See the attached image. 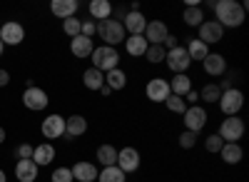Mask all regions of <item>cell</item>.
I'll use <instances>...</instances> for the list:
<instances>
[{"mask_svg": "<svg viewBox=\"0 0 249 182\" xmlns=\"http://www.w3.org/2000/svg\"><path fill=\"white\" fill-rule=\"evenodd\" d=\"M214 15L222 28H239L247 18V3L237 0H217L214 3Z\"/></svg>", "mask_w": 249, "mask_h": 182, "instance_id": "1", "label": "cell"}, {"mask_svg": "<svg viewBox=\"0 0 249 182\" xmlns=\"http://www.w3.org/2000/svg\"><path fill=\"white\" fill-rule=\"evenodd\" d=\"M90 60H92V68H95V70L110 73V70H115V68L120 65V53H117L115 48H110V45H102V48H95V50H92Z\"/></svg>", "mask_w": 249, "mask_h": 182, "instance_id": "2", "label": "cell"}, {"mask_svg": "<svg viewBox=\"0 0 249 182\" xmlns=\"http://www.w3.org/2000/svg\"><path fill=\"white\" fill-rule=\"evenodd\" d=\"M95 28H97L95 33H97L102 40H105V43H107L110 48H115V45L124 43V37H127V33H124L122 23H117V20H112V18L102 20V23H97Z\"/></svg>", "mask_w": 249, "mask_h": 182, "instance_id": "3", "label": "cell"}, {"mask_svg": "<svg viewBox=\"0 0 249 182\" xmlns=\"http://www.w3.org/2000/svg\"><path fill=\"white\" fill-rule=\"evenodd\" d=\"M244 105V92L239 88H230V90H222L219 95V108L227 117H234Z\"/></svg>", "mask_w": 249, "mask_h": 182, "instance_id": "4", "label": "cell"}, {"mask_svg": "<svg viewBox=\"0 0 249 182\" xmlns=\"http://www.w3.org/2000/svg\"><path fill=\"white\" fill-rule=\"evenodd\" d=\"M222 143H239L242 135H244V120L242 117H224V123L219 125V132Z\"/></svg>", "mask_w": 249, "mask_h": 182, "instance_id": "5", "label": "cell"}, {"mask_svg": "<svg viewBox=\"0 0 249 182\" xmlns=\"http://www.w3.org/2000/svg\"><path fill=\"white\" fill-rule=\"evenodd\" d=\"M164 63H167V68L175 73V75H182L187 68H190V55H187V50L184 48H175V50H167V55H164Z\"/></svg>", "mask_w": 249, "mask_h": 182, "instance_id": "6", "label": "cell"}, {"mask_svg": "<svg viewBox=\"0 0 249 182\" xmlns=\"http://www.w3.org/2000/svg\"><path fill=\"white\" fill-rule=\"evenodd\" d=\"M207 125V110L199 108V105H192V108H187L184 110V127L190 130V132H197Z\"/></svg>", "mask_w": 249, "mask_h": 182, "instance_id": "7", "label": "cell"}, {"mask_svg": "<svg viewBox=\"0 0 249 182\" xmlns=\"http://www.w3.org/2000/svg\"><path fill=\"white\" fill-rule=\"evenodd\" d=\"M140 163H142V157H140V152L135 150V147H122V150H117V167L127 175V172H135L137 167H140Z\"/></svg>", "mask_w": 249, "mask_h": 182, "instance_id": "8", "label": "cell"}, {"mask_svg": "<svg viewBox=\"0 0 249 182\" xmlns=\"http://www.w3.org/2000/svg\"><path fill=\"white\" fill-rule=\"evenodd\" d=\"M25 40V28L20 23H3L0 25V43L3 45H18Z\"/></svg>", "mask_w": 249, "mask_h": 182, "instance_id": "9", "label": "cell"}, {"mask_svg": "<svg viewBox=\"0 0 249 182\" xmlns=\"http://www.w3.org/2000/svg\"><path fill=\"white\" fill-rule=\"evenodd\" d=\"M224 37V28L217 23V20H204V23L199 25V37L204 45H212V43H219V40Z\"/></svg>", "mask_w": 249, "mask_h": 182, "instance_id": "10", "label": "cell"}, {"mask_svg": "<svg viewBox=\"0 0 249 182\" xmlns=\"http://www.w3.org/2000/svg\"><path fill=\"white\" fill-rule=\"evenodd\" d=\"M144 92H147V100H152V103H164L172 92H170V83L162 77H155L147 83V88H144Z\"/></svg>", "mask_w": 249, "mask_h": 182, "instance_id": "11", "label": "cell"}, {"mask_svg": "<svg viewBox=\"0 0 249 182\" xmlns=\"http://www.w3.org/2000/svg\"><path fill=\"white\" fill-rule=\"evenodd\" d=\"M167 35H170V30H167V25H164L162 20H152V23H147V28H144V33H142V37L147 40V45H162Z\"/></svg>", "mask_w": 249, "mask_h": 182, "instance_id": "12", "label": "cell"}, {"mask_svg": "<svg viewBox=\"0 0 249 182\" xmlns=\"http://www.w3.org/2000/svg\"><path fill=\"white\" fill-rule=\"evenodd\" d=\"M23 105L28 110H45L48 108V92L45 90H40V88H28L23 92Z\"/></svg>", "mask_w": 249, "mask_h": 182, "instance_id": "13", "label": "cell"}, {"mask_svg": "<svg viewBox=\"0 0 249 182\" xmlns=\"http://www.w3.org/2000/svg\"><path fill=\"white\" fill-rule=\"evenodd\" d=\"M122 28H124L127 35H142L144 28H147V18H144L142 13H137V10H130L122 20Z\"/></svg>", "mask_w": 249, "mask_h": 182, "instance_id": "14", "label": "cell"}, {"mask_svg": "<svg viewBox=\"0 0 249 182\" xmlns=\"http://www.w3.org/2000/svg\"><path fill=\"white\" fill-rule=\"evenodd\" d=\"M43 135L48 140H57L65 135V117H60V115H48L43 120Z\"/></svg>", "mask_w": 249, "mask_h": 182, "instance_id": "15", "label": "cell"}, {"mask_svg": "<svg viewBox=\"0 0 249 182\" xmlns=\"http://www.w3.org/2000/svg\"><path fill=\"white\" fill-rule=\"evenodd\" d=\"M77 0H53L50 3V10L55 18H62V20H68V18H75L77 15Z\"/></svg>", "mask_w": 249, "mask_h": 182, "instance_id": "16", "label": "cell"}, {"mask_svg": "<svg viewBox=\"0 0 249 182\" xmlns=\"http://www.w3.org/2000/svg\"><path fill=\"white\" fill-rule=\"evenodd\" d=\"M202 65H204V73H207V75L219 77V75H224V70H227V60H224L222 55H217V53H210V55L202 60Z\"/></svg>", "mask_w": 249, "mask_h": 182, "instance_id": "17", "label": "cell"}, {"mask_svg": "<svg viewBox=\"0 0 249 182\" xmlns=\"http://www.w3.org/2000/svg\"><path fill=\"white\" fill-rule=\"evenodd\" d=\"M15 177H18L20 182H35V180H37V165L33 163V160H18Z\"/></svg>", "mask_w": 249, "mask_h": 182, "instance_id": "18", "label": "cell"}, {"mask_svg": "<svg viewBox=\"0 0 249 182\" xmlns=\"http://www.w3.org/2000/svg\"><path fill=\"white\" fill-rule=\"evenodd\" d=\"M70 172H72V180H80V182L97 180V167L92 163H75V167H70Z\"/></svg>", "mask_w": 249, "mask_h": 182, "instance_id": "19", "label": "cell"}, {"mask_svg": "<svg viewBox=\"0 0 249 182\" xmlns=\"http://www.w3.org/2000/svg\"><path fill=\"white\" fill-rule=\"evenodd\" d=\"M92 50H95V48H92V40L85 37V35H77V37L70 40V53H72L75 57H90Z\"/></svg>", "mask_w": 249, "mask_h": 182, "instance_id": "20", "label": "cell"}, {"mask_svg": "<svg viewBox=\"0 0 249 182\" xmlns=\"http://www.w3.org/2000/svg\"><path fill=\"white\" fill-rule=\"evenodd\" d=\"M85 130H88V120L82 115H70L65 120V135L68 137H80V135H85Z\"/></svg>", "mask_w": 249, "mask_h": 182, "instance_id": "21", "label": "cell"}, {"mask_svg": "<svg viewBox=\"0 0 249 182\" xmlns=\"http://www.w3.org/2000/svg\"><path fill=\"white\" fill-rule=\"evenodd\" d=\"M219 155H222V160H224L227 165H237V163H242L244 150L239 147V143H224L222 150H219Z\"/></svg>", "mask_w": 249, "mask_h": 182, "instance_id": "22", "label": "cell"}, {"mask_svg": "<svg viewBox=\"0 0 249 182\" xmlns=\"http://www.w3.org/2000/svg\"><path fill=\"white\" fill-rule=\"evenodd\" d=\"M112 15V5H110V0H92L90 3V18H92V23L97 20V23H102V20H107Z\"/></svg>", "mask_w": 249, "mask_h": 182, "instance_id": "23", "label": "cell"}, {"mask_svg": "<svg viewBox=\"0 0 249 182\" xmlns=\"http://www.w3.org/2000/svg\"><path fill=\"white\" fill-rule=\"evenodd\" d=\"M53 157H55V147L50 143H43V145H37L35 152H33V163L37 167H43V165H50L53 163Z\"/></svg>", "mask_w": 249, "mask_h": 182, "instance_id": "24", "label": "cell"}, {"mask_svg": "<svg viewBox=\"0 0 249 182\" xmlns=\"http://www.w3.org/2000/svg\"><path fill=\"white\" fill-rule=\"evenodd\" d=\"M190 90H192V80H190V75H187V73H182V75H175V77H172V83H170V92H172V95L184 97Z\"/></svg>", "mask_w": 249, "mask_h": 182, "instance_id": "25", "label": "cell"}, {"mask_svg": "<svg viewBox=\"0 0 249 182\" xmlns=\"http://www.w3.org/2000/svg\"><path fill=\"white\" fill-rule=\"evenodd\" d=\"M124 48H127V53L132 57H140L147 53V40H144L142 35H127L124 37Z\"/></svg>", "mask_w": 249, "mask_h": 182, "instance_id": "26", "label": "cell"}, {"mask_svg": "<svg viewBox=\"0 0 249 182\" xmlns=\"http://www.w3.org/2000/svg\"><path fill=\"white\" fill-rule=\"evenodd\" d=\"M82 83H85L88 90H100L102 85H105V73H100V70L90 68V70L82 73Z\"/></svg>", "mask_w": 249, "mask_h": 182, "instance_id": "27", "label": "cell"}, {"mask_svg": "<svg viewBox=\"0 0 249 182\" xmlns=\"http://www.w3.org/2000/svg\"><path fill=\"white\" fill-rule=\"evenodd\" d=\"M97 163H100L102 167L117 165V150H115V145H100V147H97Z\"/></svg>", "mask_w": 249, "mask_h": 182, "instance_id": "28", "label": "cell"}, {"mask_svg": "<svg viewBox=\"0 0 249 182\" xmlns=\"http://www.w3.org/2000/svg\"><path fill=\"white\" fill-rule=\"evenodd\" d=\"M105 85L115 92V90H122L124 85H127V75H124L120 68H115V70H110V73H105Z\"/></svg>", "mask_w": 249, "mask_h": 182, "instance_id": "29", "label": "cell"}, {"mask_svg": "<svg viewBox=\"0 0 249 182\" xmlns=\"http://www.w3.org/2000/svg\"><path fill=\"white\" fill-rule=\"evenodd\" d=\"M124 180H127V175H124L117 165L105 167V170L97 172V182H124Z\"/></svg>", "mask_w": 249, "mask_h": 182, "instance_id": "30", "label": "cell"}, {"mask_svg": "<svg viewBox=\"0 0 249 182\" xmlns=\"http://www.w3.org/2000/svg\"><path fill=\"white\" fill-rule=\"evenodd\" d=\"M187 55H190V60H204L207 55H210V48H207L202 40H190V45L184 48Z\"/></svg>", "mask_w": 249, "mask_h": 182, "instance_id": "31", "label": "cell"}, {"mask_svg": "<svg viewBox=\"0 0 249 182\" xmlns=\"http://www.w3.org/2000/svg\"><path fill=\"white\" fill-rule=\"evenodd\" d=\"M182 18H184V23L190 25V28H199V25L204 23V13H202V8H187Z\"/></svg>", "mask_w": 249, "mask_h": 182, "instance_id": "32", "label": "cell"}, {"mask_svg": "<svg viewBox=\"0 0 249 182\" xmlns=\"http://www.w3.org/2000/svg\"><path fill=\"white\" fill-rule=\"evenodd\" d=\"M164 55H167V50H164L162 45H147V53H144V57H147L152 65L164 63Z\"/></svg>", "mask_w": 249, "mask_h": 182, "instance_id": "33", "label": "cell"}, {"mask_svg": "<svg viewBox=\"0 0 249 182\" xmlns=\"http://www.w3.org/2000/svg\"><path fill=\"white\" fill-rule=\"evenodd\" d=\"M219 95H222V90H219V85H204L202 88V92H199V97L204 100V103H219Z\"/></svg>", "mask_w": 249, "mask_h": 182, "instance_id": "34", "label": "cell"}, {"mask_svg": "<svg viewBox=\"0 0 249 182\" xmlns=\"http://www.w3.org/2000/svg\"><path fill=\"white\" fill-rule=\"evenodd\" d=\"M80 28H82V20L75 15V18H68V20H62V30H65L70 37H77L80 35Z\"/></svg>", "mask_w": 249, "mask_h": 182, "instance_id": "35", "label": "cell"}, {"mask_svg": "<svg viewBox=\"0 0 249 182\" xmlns=\"http://www.w3.org/2000/svg\"><path fill=\"white\" fill-rule=\"evenodd\" d=\"M164 105H167L170 112H179V115H184V110H187L184 97H177V95H170L167 100H164Z\"/></svg>", "mask_w": 249, "mask_h": 182, "instance_id": "36", "label": "cell"}, {"mask_svg": "<svg viewBox=\"0 0 249 182\" xmlns=\"http://www.w3.org/2000/svg\"><path fill=\"white\" fill-rule=\"evenodd\" d=\"M195 145H197V132H190V130H187V132H182V135H179V147L192 150Z\"/></svg>", "mask_w": 249, "mask_h": 182, "instance_id": "37", "label": "cell"}, {"mask_svg": "<svg viewBox=\"0 0 249 182\" xmlns=\"http://www.w3.org/2000/svg\"><path fill=\"white\" fill-rule=\"evenodd\" d=\"M222 145H224V143H222V137H219V135H210V137L204 140L207 152H219V150H222Z\"/></svg>", "mask_w": 249, "mask_h": 182, "instance_id": "38", "label": "cell"}, {"mask_svg": "<svg viewBox=\"0 0 249 182\" xmlns=\"http://www.w3.org/2000/svg\"><path fill=\"white\" fill-rule=\"evenodd\" d=\"M50 180L53 182H72V172H70V167H57Z\"/></svg>", "mask_w": 249, "mask_h": 182, "instance_id": "39", "label": "cell"}, {"mask_svg": "<svg viewBox=\"0 0 249 182\" xmlns=\"http://www.w3.org/2000/svg\"><path fill=\"white\" fill-rule=\"evenodd\" d=\"M15 152H18V160H33L35 147H33V145H28V143H23V145H20Z\"/></svg>", "mask_w": 249, "mask_h": 182, "instance_id": "40", "label": "cell"}, {"mask_svg": "<svg viewBox=\"0 0 249 182\" xmlns=\"http://www.w3.org/2000/svg\"><path fill=\"white\" fill-rule=\"evenodd\" d=\"M95 30H97V28H95V23H92V20H85V23H82V28H80V35L90 37V35H92Z\"/></svg>", "mask_w": 249, "mask_h": 182, "instance_id": "41", "label": "cell"}, {"mask_svg": "<svg viewBox=\"0 0 249 182\" xmlns=\"http://www.w3.org/2000/svg\"><path fill=\"white\" fill-rule=\"evenodd\" d=\"M177 45H179V43H177V35H172V33H170L167 37H164V43H162V48H164V50H175Z\"/></svg>", "mask_w": 249, "mask_h": 182, "instance_id": "42", "label": "cell"}, {"mask_svg": "<svg viewBox=\"0 0 249 182\" xmlns=\"http://www.w3.org/2000/svg\"><path fill=\"white\" fill-rule=\"evenodd\" d=\"M10 83V73L8 70H0V88H5Z\"/></svg>", "mask_w": 249, "mask_h": 182, "instance_id": "43", "label": "cell"}, {"mask_svg": "<svg viewBox=\"0 0 249 182\" xmlns=\"http://www.w3.org/2000/svg\"><path fill=\"white\" fill-rule=\"evenodd\" d=\"M184 97H187V103H192V105H197V100H199V92H192V90H190V92H187Z\"/></svg>", "mask_w": 249, "mask_h": 182, "instance_id": "44", "label": "cell"}, {"mask_svg": "<svg viewBox=\"0 0 249 182\" xmlns=\"http://www.w3.org/2000/svg\"><path fill=\"white\" fill-rule=\"evenodd\" d=\"M97 92H102V95H105V97H107V95H112V90H110V88H107V85H102V88H100V90H97Z\"/></svg>", "mask_w": 249, "mask_h": 182, "instance_id": "45", "label": "cell"}, {"mask_svg": "<svg viewBox=\"0 0 249 182\" xmlns=\"http://www.w3.org/2000/svg\"><path fill=\"white\" fill-rule=\"evenodd\" d=\"M3 143H5V130L0 127V145H3Z\"/></svg>", "mask_w": 249, "mask_h": 182, "instance_id": "46", "label": "cell"}, {"mask_svg": "<svg viewBox=\"0 0 249 182\" xmlns=\"http://www.w3.org/2000/svg\"><path fill=\"white\" fill-rule=\"evenodd\" d=\"M0 182H5V172L3 170H0Z\"/></svg>", "mask_w": 249, "mask_h": 182, "instance_id": "47", "label": "cell"}, {"mask_svg": "<svg viewBox=\"0 0 249 182\" xmlns=\"http://www.w3.org/2000/svg\"><path fill=\"white\" fill-rule=\"evenodd\" d=\"M3 48H5V45H3V43H0V55H3Z\"/></svg>", "mask_w": 249, "mask_h": 182, "instance_id": "48", "label": "cell"}]
</instances>
